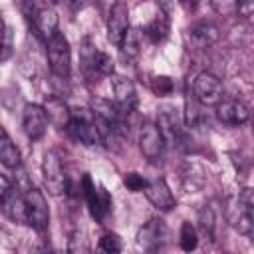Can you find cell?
<instances>
[{
    "instance_id": "1",
    "label": "cell",
    "mask_w": 254,
    "mask_h": 254,
    "mask_svg": "<svg viewBox=\"0 0 254 254\" xmlns=\"http://www.w3.org/2000/svg\"><path fill=\"white\" fill-rule=\"evenodd\" d=\"M65 131L69 133V137L85 147H93V145H101V137L95 125V117L93 111L87 109H75L71 111L69 123L65 127Z\"/></svg>"
},
{
    "instance_id": "2",
    "label": "cell",
    "mask_w": 254,
    "mask_h": 254,
    "mask_svg": "<svg viewBox=\"0 0 254 254\" xmlns=\"http://www.w3.org/2000/svg\"><path fill=\"white\" fill-rule=\"evenodd\" d=\"M159 129L165 137V141L181 151L189 149V133H187V125L181 119V115L177 113V109L173 107H163L159 113Z\"/></svg>"
},
{
    "instance_id": "3",
    "label": "cell",
    "mask_w": 254,
    "mask_h": 254,
    "mask_svg": "<svg viewBox=\"0 0 254 254\" xmlns=\"http://www.w3.org/2000/svg\"><path fill=\"white\" fill-rule=\"evenodd\" d=\"M232 210H234L230 214L232 226L240 234L254 240V189L252 187H246L238 192Z\"/></svg>"
},
{
    "instance_id": "4",
    "label": "cell",
    "mask_w": 254,
    "mask_h": 254,
    "mask_svg": "<svg viewBox=\"0 0 254 254\" xmlns=\"http://www.w3.org/2000/svg\"><path fill=\"white\" fill-rule=\"evenodd\" d=\"M81 69L85 73V77L89 81H97L103 75H113V60L99 52L87 38L83 40V48H81Z\"/></svg>"
},
{
    "instance_id": "5",
    "label": "cell",
    "mask_w": 254,
    "mask_h": 254,
    "mask_svg": "<svg viewBox=\"0 0 254 254\" xmlns=\"http://www.w3.org/2000/svg\"><path fill=\"white\" fill-rule=\"evenodd\" d=\"M46 54H48V62H50L52 71L58 77H67L71 71V50H69L67 38L62 32L54 34L46 42Z\"/></svg>"
},
{
    "instance_id": "6",
    "label": "cell",
    "mask_w": 254,
    "mask_h": 254,
    "mask_svg": "<svg viewBox=\"0 0 254 254\" xmlns=\"http://www.w3.org/2000/svg\"><path fill=\"white\" fill-rule=\"evenodd\" d=\"M0 185H2L0 202H2L4 214L12 222H18V224L20 222H28V216H26V196H24V192L16 185L12 187L4 175L0 177Z\"/></svg>"
},
{
    "instance_id": "7",
    "label": "cell",
    "mask_w": 254,
    "mask_h": 254,
    "mask_svg": "<svg viewBox=\"0 0 254 254\" xmlns=\"http://www.w3.org/2000/svg\"><path fill=\"white\" fill-rule=\"evenodd\" d=\"M165 145H167V141H165L159 125L145 121L139 129V149H141L143 157L151 163H159L163 159Z\"/></svg>"
},
{
    "instance_id": "8",
    "label": "cell",
    "mask_w": 254,
    "mask_h": 254,
    "mask_svg": "<svg viewBox=\"0 0 254 254\" xmlns=\"http://www.w3.org/2000/svg\"><path fill=\"white\" fill-rule=\"evenodd\" d=\"M192 95L202 105H218L222 101L224 89L220 79L210 71H200L192 81Z\"/></svg>"
},
{
    "instance_id": "9",
    "label": "cell",
    "mask_w": 254,
    "mask_h": 254,
    "mask_svg": "<svg viewBox=\"0 0 254 254\" xmlns=\"http://www.w3.org/2000/svg\"><path fill=\"white\" fill-rule=\"evenodd\" d=\"M42 175H44V183L48 187V192L58 196L62 192H65L67 187V179L64 175V167H62V159L56 151H48L44 155L42 161Z\"/></svg>"
},
{
    "instance_id": "10",
    "label": "cell",
    "mask_w": 254,
    "mask_h": 254,
    "mask_svg": "<svg viewBox=\"0 0 254 254\" xmlns=\"http://www.w3.org/2000/svg\"><path fill=\"white\" fill-rule=\"evenodd\" d=\"M169 236L167 224L161 218H151L149 222H145L139 232H137V246L147 250V252H157L165 246Z\"/></svg>"
},
{
    "instance_id": "11",
    "label": "cell",
    "mask_w": 254,
    "mask_h": 254,
    "mask_svg": "<svg viewBox=\"0 0 254 254\" xmlns=\"http://www.w3.org/2000/svg\"><path fill=\"white\" fill-rule=\"evenodd\" d=\"M26 196V216H28V224L32 228H36L38 232L48 228V220H50V212H48V202L42 194V190L38 189H30L24 192Z\"/></svg>"
},
{
    "instance_id": "12",
    "label": "cell",
    "mask_w": 254,
    "mask_h": 254,
    "mask_svg": "<svg viewBox=\"0 0 254 254\" xmlns=\"http://www.w3.org/2000/svg\"><path fill=\"white\" fill-rule=\"evenodd\" d=\"M127 32H129V8L127 4L117 2L107 12V38L111 44L121 46Z\"/></svg>"
},
{
    "instance_id": "13",
    "label": "cell",
    "mask_w": 254,
    "mask_h": 254,
    "mask_svg": "<svg viewBox=\"0 0 254 254\" xmlns=\"http://www.w3.org/2000/svg\"><path fill=\"white\" fill-rule=\"evenodd\" d=\"M111 85H113V95H115V105L123 111V113H133L137 109V91H135V85L129 77L125 75H119V73H113L111 75Z\"/></svg>"
},
{
    "instance_id": "14",
    "label": "cell",
    "mask_w": 254,
    "mask_h": 254,
    "mask_svg": "<svg viewBox=\"0 0 254 254\" xmlns=\"http://www.w3.org/2000/svg\"><path fill=\"white\" fill-rule=\"evenodd\" d=\"M48 113L42 105H36V103H28L24 107V113H22V127H24V133L28 135V139L36 141L40 137H44L46 129H48Z\"/></svg>"
},
{
    "instance_id": "15",
    "label": "cell",
    "mask_w": 254,
    "mask_h": 254,
    "mask_svg": "<svg viewBox=\"0 0 254 254\" xmlns=\"http://www.w3.org/2000/svg\"><path fill=\"white\" fill-rule=\"evenodd\" d=\"M81 189H83V196H85V200H87V206H89L91 214L101 222L103 216L109 212V206H111L109 194L105 192V189H95V185L91 183L89 175H83V179H81Z\"/></svg>"
},
{
    "instance_id": "16",
    "label": "cell",
    "mask_w": 254,
    "mask_h": 254,
    "mask_svg": "<svg viewBox=\"0 0 254 254\" xmlns=\"http://www.w3.org/2000/svg\"><path fill=\"white\" fill-rule=\"evenodd\" d=\"M220 38V30L212 22H196L187 32V42L190 50H206L214 46Z\"/></svg>"
},
{
    "instance_id": "17",
    "label": "cell",
    "mask_w": 254,
    "mask_h": 254,
    "mask_svg": "<svg viewBox=\"0 0 254 254\" xmlns=\"http://www.w3.org/2000/svg\"><path fill=\"white\" fill-rule=\"evenodd\" d=\"M216 115L224 125L236 127L250 119V109L246 103H242L238 99H222L216 105Z\"/></svg>"
},
{
    "instance_id": "18",
    "label": "cell",
    "mask_w": 254,
    "mask_h": 254,
    "mask_svg": "<svg viewBox=\"0 0 254 254\" xmlns=\"http://www.w3.org/2000/svg\"><path fill=\"white\" fill-rule=\"evenodd\" d=\"M143 192H145V196L149 198V202L157 210L167 212V210H173L175 208V196H173L169 185L165 183V179H153V181H149Z\"/></svg>"
},
{
    "instance_id": "19",
    "label": "cell",
    "mask_w": 254,
    "mask_h": 254,
    "mask_svg": "<svg viewBox=\"0 0 254 254\" xmlns=\"http://www.w3.org/2000/svg\"><path fill=\"white\" fill-rule=\"evenodd\" d=\"M32 20H34L36 32H38L46 42H48L54 34H58V14H56V10H54L50 4L32 10Z\"/></svg>"
},
{
    "instance_id": "20",
    "label": "cell",
    "mask_w": 254,
    "mask_h": 254,
    "mask_svg": "<svg viewBox=\"0 0 254 254\" xmlns=\"http://www.w3.org/2000/svg\"><path fill=\"white\" fill-rule=\"evenodd\" d=\"M50 121L54 125H58L60 129H65L67 123H69V117H71V111L67 109V105L60 99V97H50L46 99V105H44Z\"/></svg>"
},
{
    "instance_id": "21",
    "label": "cell",
    "mask_w": 254,
    "mask_h": 254,
    "mask_svg": "<svg viewBox=\"0 0 254 254\" xmlns=\"http://www.w3.org/2000/svg\"><path fill=\"white\" fill-rule=\"evenodd\" d=\"M0 161L8 169H18L20 167V151L8 137L6 129H2V139H0Z\"/></svg>"
},
{
    "instance_id": "22",
    "label": "cell",
    "mask_w": 254,
    "mask_h": 254,
    "mask_svg": "<svg viewBox=\"0 0 254 254\" xmlns=\"http://www.w3.org/2000/svg\"><path fill=\"white\" fill-rule=\"evenodd\" d=\"M145 36L153 44H161L169 36V18L165 14H157L145 28Z\"/></svg>"
},
{
    "instance_id": "23",
    "label": "cell",
    "mask_w": 254,
    "mask_h": 254,
    "mask_svg": "<svg viewBox=\"0 0 254 254\" xmlns=\"http://www.w3.org/2000/svg\"><path fill=\"white\" fill-rule=\"evenodd\" d=\"M119 48L127 58H135L141 52V32L135 30V28H129V32L125 34Z\"/></svg>"
},
{
    "instance_id": "24",
    "label": "cell",
    "mask_w": 254,
    "mask_h": 254,
    "mask_svg": "<svg viewBox=\"0 0 254 254\" xmlns=\"http://www.w3.org/2000/svg\"><path fill=\"white\" fill-rule=\"evenodd\" d=\"M179 242H181V248H183L185 252H190V250L196 248V244H198V236H196V230H194V226H192L190 222H183Z\"/></svg>"
},
{
    "instance_id": "25",
    "label": "cell",
    "mask_w": 254,
    "mask_h": 254,
    "mask_svg": "<svg viewBox=\"0 0 254 254\" xmlns=\"http://www.w3.org/2000/svg\"><path fill=\"white\" fill-rule=\"evenodd\" d=\"M99 248L103 252H109V254H115V252H121V240L117 234L113 232H105L101 238H99Z\"/></svg>"
},
{
    "instance_id": "26",
    "label": "cell",
    "mask_w": 254,
    "mask_h": 254,
    "mask_svg": "<svg viewBox=\"0 0 254 254\" xmlns=\"http://www.w3.org/2000/svg\"><path fill=\"white\" fill-rule=\"evenodd\" d=\"M210 6L220 16H232L238 12V0H210Z\"/></svg>"
},
{
    "instance_id": "27",
    "label": "cell",
    "mask_w": 254,
    "mask_h": 254,
    "mask_svg": "<svg viewBox=\"0 0 254 254\" xmlns=\"http://www.w3.org/2000/svg\"><path fill=\"white\" fill-rule=\"evenodd\" d=\"M198 220H200L202 232L212 238V236H214V212H212V208L204 206V208L200 210V214H198Z\"/></svg>"
},
{
    "instance_id": "28",
    "label": "cell",
    "mask_w": 254,
    "mask_h": 254,
    "mask_svg": "<svg viewBox=\"0 0 254 254\" xmlns=\"http://www.w3.org/2000/svg\"><path fill=\"white\" fill-rule=\"evenodd\" d=\"M200 111H198V107L190 101V99H187V113H185V125L190 129V127H196L198 125V121H200Z\"/></svg>"
},
{
    "instance_id": "29",
    "label": "cell",
    "mask_w": 254,
    "mask_h": 254,
    "mask_svg": "<svg viewBox=\"0 0 254 254\" xmlns=\"http://www.w3.org/2000/svg\"><path fill=\"white\" fill-rule=\"evenodd\" d=\"M153 91L157 95H169L173 91V81L171 77H165V75H159L153 79Z\"/></svg>"
},
{
    "instance_id": "30",
    "label": "cell",
    "mask_w": 254,
    "mask_h": 254,
    "mask_svg": "<svg viewBox=\"0 0 254 254\" xmlns=\"http://www.w3.org/2000/svg\"><path fill=\"white\" fill-rule=\"evenodd\" d=\"M147 183L149 181H145L139 173H129V175H125V185H127V189L129 190H145V187H147Z\"/></svg>"
},
{
    "instance_id": "31",
    "label": "cell",
    "mask_w": 254,
    "mask_h": 254,
    "mask_svg": "<svg viewBox=\"0 0 254 254\" xmlns=\"http://www.w3.org/2000/svg\"><path fill=\"white\" fill-rule=\"evenodd\" d=\"M12 28L8 24H4V44H2V62H6L12 56Z\"/></svg>"
},
{
    "instance_id": "32",
    "label": "cell",
    "mask_w": 254,
    "mask_h": 254,
    "mask_svg": "<svg viewBox=\"0 0 254 254\" xmlns=\"http://www.w3.org/2000/svg\"><path fill=\"white\" fill-rule=\"evenodd\" d=\"M60 4H64L67 10H71V12H77V10H81V8H85L87 4H89V0H58Z\"/></svg>"
},
{
    "instance_id": "33",
    "label": "cell",
    "mask_w": 254,
    "mask_h": 254,
    "mask_svg": "<svg viewBox=\"0 0 254 254\" xmlns=\"http://www.w3.org/2000/svg\"><path fill=\"white\" fill-rule=\"evenodd\" d=\"M26 4H28V8L30 10H36V8H40V6H46L48 4V0H24Z\"/></svg>"
},
{
    "instance_id": "34",
    "label": "cell",
    "mask_w": 254,
    "mask_h": 254,
    "mask_svg": "<svg viewBox=\"0 0 254 254\" xmlns=\"http://www.w3.org/2000/svg\"><path fill=\"white\" fill-rule=\"evenodd\" d=\"M187 10H194L196 8V0H179Z\"/></svg>"
},
{
    "instance_id": "35",
    "label": "cell",
    "mask_w": 254,
    "mask_h": 254,
    "mask_svg": "<svg viewBox=\"0 0 254 254\" xmlns=\"http://www.w3.org/2000/svg\"><path fill=\"white\" fill-rule=\"evenodd\" d=\"M252 131H254V115H252Z\"/></svg>"
}]
</instances>
